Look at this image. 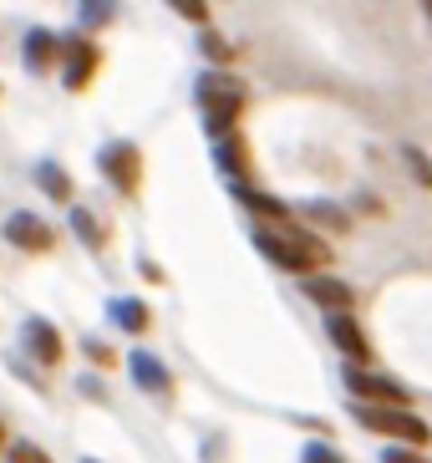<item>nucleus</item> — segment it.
Listing matches in <instances>:
<instances>
[{"label":"nucleus","mask_w":432,"mask_h":463,"mask_svg":"<svg viewBox=\"0 0 432 463\" xmlns=\"http://www.w3.org/2000/svg\"><path fill=\"white\" fill-rule=\"evenodd\" d=\"M255 250L270 260V265L290 270V275H315L325 260H331V245L315 240V234H305L300 224H285V230H255Z\"/></svg>","instance_id":"1"},{"label":"nucleus","mask_w":432,"mask_h":463,"mask_svg":"<svg viewBox=\"0 0 432 463\" xmlns=\"http://www.w3.org/2000/svg\"><path fill=\"white\" fill-rule=\"evenodd\" d=\"M193 97H199V118H203V133L214 137H230L234 123H239L244 112V82L239 77H230V71H203L199 87H193Z\"/></svg>","instance_id":"2"},{"label":"nucleus","mask_w":432,"mask_h":463,"mask_svg":"<svg viewBox=\"0 0 432 463\" xmlns=\"http://www.w3.org/2000/svg\"><path fill=\"white\" fill-rule=\"evenodd\" d=\"M356 418H362L366 433H387V438H397L402 449H422L432 438V428L412 408H366V402H356Z\"/></svg>","instance_id":"3"},{"label":"nucleus","mask_w":432,"mask_h":463,"mask_svg":"<svg viewBox=\"0 0 432 463\" xmlns=\"http://www.w3.org/2000/svg\"><path fill=\"white\" fill-rule=\"evenodd\" d=\"M346 387H352V397L366 402V408H412V392L397 377H381V372L346 367Z\"/></svg>","instance_id":"4"},{"label":"nucleus","mask_w":432,"mask_h":463,"mask_svg":"<svg viewBox=\"0 0 432 463\" xmlns=\"http://www.w3.org/2000/svg\"><path fill=\"white\" fill-rule=\"evenodd\" d=\"M97 168L108 174V184L117 194H137V184H143V153H137L133 143H122V137L97 153Z\"/></svg>","instance_id":"5"},{"label":"nucleus","mask_w":432,"mask_h":463,"mask_svg":"<svg viewBox=\"0 0 432 463\" xmlns=\"http://www.w3.org/2000/svg\"><path fill=\"white\" fill-rule=\"evenodd\" d=\"M61 82L71 87V92H81V87L92 82V71L102 67V52L92 46V36H61Z\"/></svg>","instance_id":"6"},{"label":"nucleus","mask_w":432,"mask_h":463,"mask_svg":"<svg viewBox=\"0 0 432 463\" xmlns=\"http://www.w3.org/2000/svg\"><path fill=\"white\" fill-rule=\"evenodd\" d=\"M0 234H5V245H21V250H31V255H46V250L56 245L52 224H46V219H36V214H26V209H15V214H5Z\"/></svg>","instance_id":"7"},{"label":"nucleus","mask_w":432,"mask_h":463,"mask_svg":"<svg viewBox=\"0 0 432 463\" xmlns=\"http://www.w3.org/2000/svg\"><path fill=\"white\" fill-rule=\"evenodd\" d=\"M300 296H311L325 316H352V306H356V290L346 280H336V275H305Z\"/></svg>","instance_id":"8"},{"label":"nucleus","mask_w":432,"mask_h":463,"mask_svg":"<svg viewBox=\"0 0 432 463\" xmlns=\"http://www.w3.org/2000/svg\"><path fill=\"white\" fill-rule=\"evenodd\" d=\"M21 346L36 356L41 367H56V362H61V352H67V346H61V331H56L46 316H31L26 326H21Z\"/></svg>","instance_id":"9"},{"label":"nucleus","mask_w":432,"mask_h":463,"mask_svg":"<svg viewBox=\"0 0 432 463\" xmlns=\"http://www.w3.org/2000/svg\"><path fill=\"white\" fill-rule=\"evenodd\" d=\"M214 164H219V174L230 178L234 189H249L255 158H249V148H244V137H239V133H230V137H219V143H214Z\"/></svg>","instance_id":"10"},{"label":"nucleus","mask_w":432,"mask_h":463,"mask_svg":"<svg viewBox=\"0 0 432 463\" xmlns=\"http://www.w3.org/2000/svg\"><path fill=\"white\" fill-rule=\"evenodd\" d=\"M325 336L352 356V367H366V362H371V341H366V331L356 326L352 316H325Z\"/></svg>","instance_id":"11"},{"label":"nucleus","mask_w":432,"mask_h":463,"mask_svg":"<svg viewBox=\"0 0 432 463\" xmlns=\"http://www.w3.org/2000/svg\"><path fill=\"white\" fill-rule=\"evenodd\" d=\"M127 372H133V382L143 387V392H158L168 397V387H174V377H168V367H163L153 352H133L127 356Z\"/></svg>","instance_id":"12"},{"label":"nucleus","mask_w":432,"mask_h":463,"mask_svg":"<svg viewBox=\"0 0 432 463\" xmlns=\"http://www.w3.org/2000/svg\"><path fill=\"white\" fill-rule=\"evenodd\" d=\"M56 56H61V36H52L46 26L26 31V67H31V71H46Z\"/></svg>","instance_id":"13"},{"label":"nucleus","mask_w":432,"mask_h":463,"mask_svg":"<svg viewBox=\"0 0 432 463\" xmlns=\"http://www.w3.org/2000/svg\"><path fill=\"white\" fill-rule=\"evenodd\" d=\"M234 199H239L249 214L259 219H280V224H290V204H280L275 194H259V189H234Z\"/></svg>","instance_id":"14"},{"label":"nucleus","mask_w":432,"mask_h":463,"mask_svg":"<svg viewBox=\"0 0 432 463\" xmlns=\"http://www.w3.org/2000/svg\"><path fill=\"white\" fill-rule=\"evenodd\" d=\"M108 311H112V321H117L122 331H133V336H143V331H148V321H153L143 300H112Z\"/></svg>","instance_id":"15"},{"label":"nucleus","mask_w":432,"mask_h":463,"mask_svg":"<svg viewBox=\"0 0 432 463\" xmlns=\"http://www.w3.org/2000/svg\"><path fill=\"white\" fill-rule=\"evenodd\" d=\"M36 184H41V194H52L56 204L71 199V178H67V168H61V164H41L36 168Z\"/></svg>","instance_id":"16"},{"label":"nucleus","mask_w":432,"mask_h":463,"mask_svg":"<svg viewBox=\"0 0 432 463\" xmlns=\"http://www.w3.org/2000/svg\"><path fill=\"white\" fill-rule=\"evenodd\" d=\"M300 214H305V219H315V224H331L336 234H346V230H352V219L341 214L336 204H325V199H305V204H300Z\"/></svg>","instance_id":"17"},{"label":"nucleus","mask_w":432,"mask_h":463,"mask_svg":"<svg viewBox=\"0 0 432 463\" xmlns=\"http://www.w3.org/2000/svg\"><path fill=\"white\" fill-rule=\"evenodd\" d=\"M71 230L81 234V245H87V250H102V240H108V230L92 219V209H81V204L71 209Z\"/></svg>","instance_id":"18"},{"label":"nucleus","mask_w":432,"mask_h":463,"mask_svg":"<svg viewBox=\"0 0 432 463\" xmlns=\"http://www.w3.org/2000/svg\"><path fill=\"white\" fill-rule=\"evenodd\" d=\"M199 52L209 56V61H214V67H230V61H234V46L224 42V36H219V31H209V26H203V36H199Z\"/></svg>","instance_id":"19"},{"label":"nucleus","mask_w":432,"mask_h":463,"mask_svg":"<svg viewBox=\"0 0 432 463\" xmlns=\"http://www.w3.org/2000/svg\"><path fill=\"white\" fill-rule=\"evenodd\" d=\"M300 463H346V453H341L336 443H331V438H315V443H305Z\"/></svg>","instance_id":"20"},{"label":"nucleus","mask_w":432,"mask_h":463,"mask_svg":"<svg viewBox=\"0 0 432 463\" xmlns=\"http://www.w3.org/2000/svg\"><path fill=\"white\" fill-rule=\"evenodd\" d=\"M5 463H52V458H46L36 443H26V438H21V443H11V449H5Z\"/></svg>","instance_id":"21"},{"label":"nucleus","mask_w":432,"mask_h":463,"mask_svg":"<svg viewBox=\"0 0 432 463\" xmlns=\"http://www.w3.org/2000/svg\"><path fill=\"white\" fill-rule=\"evenodd\" d=\"M174 11L183 15V21H193V26H209V5H203V0H174Z\"/></svg>","instance_id":"22"},{"label":"nucleus","mask_w":432,"mask_h":463,"mask_svg":"<svg viewBox=\"0 0 432 463\" xmlns=\"http://www.w3.org/2000/svg\"><path fill=\"white\" fill-rule=\"evenodd\" d=\"M402 158L412 164V174H418V184H422V189H432V164L422 158V148H402Z\"/></svg>","instance_id":"23"},{"label":"nucleus","mask_w":432,"mask_h":463,"mask_svg":"<svg viewBox=\"0 0 432 463\" xmlns=\"http://www.w3.org/2000/svg\"><path fill=\"white\" fill-rule=\"evenodd\" d=\"M108 21H112V5H97V0L81 5V26H108Z\"/></svg>","instance_id":"24"},{"label":"nucleus","mask_w":432,"mask_h":463,"mask_svg":"<svg viewBox=\"0 0 432 463\" xmlns=\"http://www.w3.org/2000/svg\"><path fill=\"white\" fill-rule=\"evenodd\" d=\"M381 463H432V458H422L418 449H387V453H381Z\"/></svg>","instance_id":"25"},{"label":"nucleus","mask_w":432,"mask_h":463,"mask_svg":"<svg viewBox=\"0 0 432 463\" xmlns=\"http://www.w3.org/2000/svg\"><path fill=\"white\" fill-rule=\"evenodd\" d=\"M87 356H92V362H102V367H108V362H112V352H108V346H102V341H87Z\"/></svg>","instance_id":"26"},{"label":"nucleus","mask_w":432,"mask_h":463,"mask_svg":"<svg viewBox=\"0 0 432 463\" xmlns=\"http://www.w3.org/2000/svg\"><path fill=\"white\" fill-rule=\"evenodd\" d=\"M422 11H427V21H432V0H427V5H422Z\"/></svg>","instance_id":"27"},{"label":"nucleus","mask_w":432,"mask_h":463,"mask_svg":"<svg viewBox=\"0 0 432 463\" xmlns=\"http://www.w3.org/2000/svg\"><path fill=\"white\" fill-rule=\"evenodd\" d=\"M0 453H5V433H0Z\"/></svg>","instance_id":"28"}]
</instances>
